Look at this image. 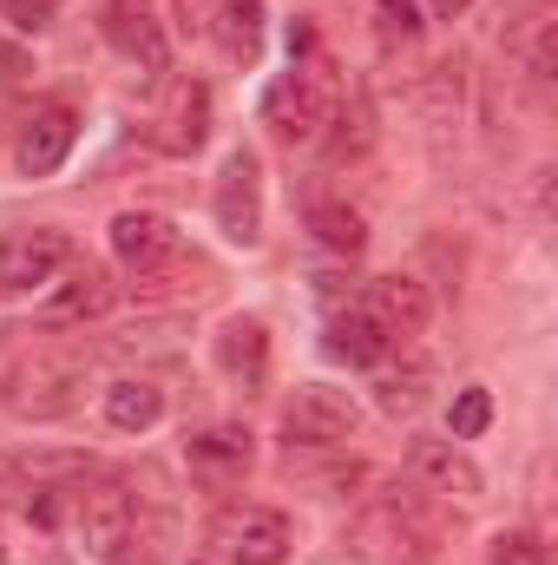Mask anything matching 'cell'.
<instances>
[{"label": "cell", "instance_id": "1", "mask_svg": "<svg viewBox=\"0 0 558 565\" xmlns=\"http://www.w3.org/2000/svg\"><path fill=\"white\" fill-rule=\"evenodd\" d=\"M447 546V513L420 493H375L355 520H348V553L368 565H427Z\"/></svg>", "mask_w": 558, "mask_h": 565}, {"label": "cell", "instance_id": "2", "mask_svg": "<svg viewBox=\"0 0 558 565\" xmlns=\"http://www.w3.org/2000/svg\"><path fill=\"white\" fill-rule=\"evenodd\" d=\"M335 113H342V79H335V66L315 46L289 60V73H282L277 86H270V99H264V119H270V132L282 145H315L335 126Z\"/></svg>", "mask_w": 558, "mask_h": 565}, {"label": "cell", "instance_id": "3", "mask_svg": "<svg viewBox=\"0 0 558 565\" xmlns=\"http://www.w3.org/2000/svg\"><path fill=\"white\" fill-rule=\"evenodd\" d=\"M73 540L99 565H132L139 546V507L119 480H79L73 487Z\"/></svg>", "mask_w": 558, "mask_h": 565}, {"label": "cell", "instance_id": "4", "mask_svg": "<svg viewBox=\"0 0 558 565\" xmlns=\"http://www.w3.org/2000/svg\"><path fill=\"white\" fill-rule=\"evenodd\" d=\"M211 540L224 546L230 565H282L289 546H296V526L282 520L277 507H224Z\"/></svg>", "mask_w": 558, "mask_h": 565}, {"label": "cell", "instance_id": "5", "mask_svg": "<svg viewBox=\"0 0 558 565\" xmlns=\"http://www.w3.org/2000/svg\"><path fill=\"white\" fill-rule=\"evenodd\" d=\"M66 264H73V244L53 224H20V231L0 237V289H13V296L53 282Z\"/></svg>", "mask_w": 558, "mask_h": 565}, {"label": "cell", "instance_id": "6", "mask_svg": "<svg viewBox=\"0 0 558 565\" xmlns=\"http://www.w3.org/2000/svg\"><path fill=\"white\" fill-rule=\"evenodd\" d=\"M355 422H362V408H355L342 388H329V382L296 388L289 408H282V434H289V447H342V440L355 434Z\"/></svg>", "mask_w": 558, "mask_h": 565}, {"label": "cell", "instance_id": "7", "mask_svg": "<svg viewBox=\"0 0 558 565\" xmlns=\"http://www.w3.org/2000/svg\"><path fill=\"white\" fill-rule=\"evenodd\" d=\"M211 211H217V231H224L230 244H244V250H250V244L264 237V171H257V158H250V151H230V158H224Z\"/></svg>", "mask_w": 558, "mask_h": 565}, {"label": "cell", "instance_id": "8", "mask_svg": "<svg viewBox=\"0 0 558 565\" xmlns=\"http://www.w3.org/2000/svg\"><path fill=\"white\" fill-rule=\"evenodd\" d=\"M112 257H119L139 282H151L184 257V237H178V224L158 217V211H119V217H112Z\"/></svg>", "mask_w": 558, "mask_h": 565}, {"label": "cell", "instance_id": "9", "mask_svg": "<svg viewBox=\"0 0 558 565\" xmlns=\"http://www.w3.org/2000/svg\"><path fill=\"white\" fill-rule=\"evenodd\" d=\"M73 382H79L73 362H60V355H33V362H20V369L7 375V408H13V415H33V422L66 415V408H73Z\"/></svg>", "mask_w": 558, "mask_h": 565}, {"label": "cell", "instance_id": "10", "mask_svg": "<svg viewBox=\"0 0 558 565\" xmlns=\"http://www.w3.org/2000/svg\"><path fill=\"white\" fill-rule=\"evenodd\" d=\"M60 533L33 507V487H0V565H46Z\"/></svg>", "mask_w": 558, "mask_h": 565}, {"label": "cell", "instance_id": "11", "mask_svg": "<svg viewBox=\"0 0 558 565\" xmlns=\"http://www.w3.org/2000/svg\"><path fill=\"white\" fill-rule=\"evenodd\" d=\"M204 139H211V93H204V79H171V93H164V106L151 119V145L184 158Z\"/></svg>", "mask_w": 558, "mask_h": 565}, {"label": "cell", "instance_id": "12", "mask_svg": "<svg viewBox=\"0 0 558 565\" xmlns=\"http://www.w3.org/2000/svg\"><path fill=\"white\" fill-rule=\"evenodd\" d=\"M99 33H106L112 53H126L132 66H144V79L164 73V33H158V20H151L144 0H106L99 7Z\"/></svg>", "mask_w": 558, "mask_h": 565}, {"label": "cell", "instance_id": "13", "mask_svg": "<svg viewBox=\"0 0 558 565\" xmlns=\"http://www.w3.org/2000/svg\"><path fill=\"white\" fill-rule=\"evenodd\" d=\"M250 460H257V447H250V434L244 427H204V434H191L184 440V467H191V480H204V487H237L244 473H250Z\"/></svg>", "mask_w": 558, "mask_h": 565}, {"label": "cell", "instance_id": "14", "mask_svg": "<svg viewBox=\"0 0 558 565\" xmlns=\"http://www.w3.org/2000/svg\"><path fill=\"white\" fill-rule=\"evenodd\" d=\"M73 113L66 106H40L26 126H20V145H13V158H20V171L26 178H53L60 164H66V151H73Z\"/></svg>", "mask_w": 558, "mask_h": 565}, {"label": "cell", "instance_id": "15", "mask_svg": "<svg viewBox=\"0 0 558 565\" xmlns=\"http://www.w3.org/2000/svg\"><path fill=\"white\" fill-rule=\"evenodd\" d=\"M388 349H395V335H388V322H382L368 302H362V309L329 316V355H335V362L375 369V362H388Z\"/></svg>", "mask_w": 558, "mask_h": 565}, {"label": "cell", "instance_id": "16", "mask_svg": "<svg viewBox=\"0 0 558 565\" xmlns=\"http://www.w3.org/2000/svg\"><path fill=\"white\" fill-rule=\"evenodd\" d=\"M217 369H224L237 388H257V382L270 375V335H264L257 316H237V322L217 329Z\"/></svg>", "mask_w": 558, "mask_h": 565}, {"label": "cell", "instance_id": "17", "mask_svg": "<svg viewBox=\"0 0 558 565\" xmlns=\"http://www.w3.org/2000/svg\"><path fill=\"white\" fill-rule=\"evenodd\" d=\"M204 26H211L217 53H224L230 66H250V60L264 53V0H217V7L204 13Z\"/></svg>", "mask_w": 558, "mask_h": 565}, {"label": "cell", "instance_id": "18", "mask_svg": "<svg viewBox=\"0 0 558 565\" xmlns=\"http://www.w3.org/2000/svg\"><path fill=\"white\" fill-rule=\"evenodd\" d=\"M112 309V277L99 264H66V282L46 296V316L53 322H93Z\"/></svg>", "mask_w": 558, "mask_h": 565}, {"label": "cell", "instance_id": "19", "mask_svg": "<svg viewBox=\"0 0 558 565\" xmlns=\"http://www.w3.org/2000/svg\"><path fill=\"white\" fill-rule=\"evenodd\" d=\"M415 473L433 493H453V500H480V467L453 447V440H415Z\"/></svg>", "mask_w": 558, "mask_h": 565}, {"label": "cell", "instance_id": "20", "mask_svg": "<svg viewBox=\"0 0 558 565\" xmlns=\"http://www.w3.org/2000/svg\"><path fill=\"white\" fill-rule=\"evenodd\" d=\"M368 309L388 322V335H395V342L427 329V289H420L415 277H382V282H368Z\"/></svg>", "mask_w": 558, "mask_h": 565}, {"label": "cell", "instance_id": "21", "mask_svg": "<svg viewBox=\"0 0 558 565\" xmlns=\"http://www.w3.org/2000/svg\"><path fill=\"white\" fill-rule=\"evenodd\" d=\"M164 415V395L151 382H112L106 388V422L126 427V434H144V427Z\"/></svg>", "mask_w": 558, "mask_h": 565}, {"label": "cell", "instance_id": "22", "mask_svg": "<svg viewBox=\"0 0 558 565\" xmlns=\"http://www.w3.org/2000/svg\"><path fill=\"white\" fill-rule=\"evenodd\" d=\"M309 231L329 244V250H342V257H355L362 244H368V231H362V211H348V204H309Z\"/></svg>", "mask_w": 558, "mask_h": 565}, {"label": "cell", "instance_id": "23", "mask_svg": "<svg viewBox=\"0 0 558 565\" xmlns=\"http://www.w3.org/2000/svg\"><path fill=\"white\" fill-rule=\"evenodd\" d=\"M375 402H382V408H388V415H415L420 402H427V369H401V375H382V382H375Z\"/></svg>", "mask_w": 558, "mask_h": 565}, {"label": "cell", "instance_id": "24", "mask_svg": "<svg viewBox=\"0 0 558 565\" xmlns=\"http://www.w3.org/2000/svg\"><path fill=\"white\" fill-rule=\"evenodd\" d=\"M493 422V402H486V388H460L453 395V440H473V434H486Z\"/></svg>", "mask_w": 558, "mask_h": 565}, {"label": "cell", "instance_id": "25", "mask_svg": "<svg viewBox=\"0 0 558 565\" xmlns=\"http://www.w3.org/2000/svg\"><path fill=\"white\" fill-rule=\"evenodd\" d=\"M493 565H552V559H546V546H539L533 533H506V540L493 546Z\"/></svg>", "mask_w": 558, "mask_h": 565}, {"label": "cell", "instance_id": "26", "mask_svg": "<svg viewBox=\"0 0 558 565\" xmlns=\"http://www.w3.org/2000/svg\"><path fill=\"white\" fill-rule=\"evenodd\" d=\"M53 7H60V0H7V20H13L20 33H40V26H53Z\"/></svg>", "mask_w": 558, "mask_h": 565}, {"label": "cell", "instance_id": "27", "mask_svg": "<svg viewBox=\"0 0 558 565\" xmlns=\"http://www.w3.org/2000/svg\"><path fill=\"white\" fill-rule=\"evenodd\" d=\"M204 13H211L204 0H178V26H184V33H191V26H204Z\"/></svg>", "mask_w": 558, "mask_h": 565}, {"label": "cell", "instance_id": "28", "mask_svg": "<svg viewBox=\"0 0 558 565\" xmlns=\"http://www.w3.org/2000/svg\"><path fill=\"white\" fill-rule=\"evenodd\" d=\"M427 7H433V20H460V13H466L473 0H427Z\"/></svg>", "mask_w": 558, "mask_h": 565}, {"label": "cell", "instance_id": "29", "mask_svg": "<svg viewBox=\"0 0 558 565\" xmlns=\"http://www.w3.org/2000/svg\"><path fill=\"white\" fill-rule=\"evenodd\" d=\"M382 13H395L401 26H415V0H382Z\"/></svg>", "mask_w": 558, "mask_h": 565}]
</instances>
